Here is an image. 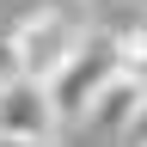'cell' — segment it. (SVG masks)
<instances>
[{
  "mask_svg": "<svg viewBox=\"0 0 147 147\" xmlns=\"http://www.w3.org/2000/svg\"><path fill=\"white\" fill-rule=\"evenodd\" d=\"M110 80H117V37H104V31H86V43L74 49V55H67V67L49 80L61 123H86L92 98H98Z\"/></svg>",
  "mask_w": 147,
  "mask_h": 147,
  "instance_id": "cell-1",
  "label": "cell"
},
{
  "mask_svg": "<svg viewBox=\"0 0 147 147\" xmlns=\"http://www.w3.org/2000/svg\"><path fill=\"white\" fill-rule=\"evenodd\" d=\"M117 74H129L135 86H147V25L117 31Z\"/></svg>",
  "mask_w": 147,
  "mask_h": 147,
  "instance_id": "cell-5",
  "label": "cell"
},
{
  "mask_svg": "<svg viewBox=\"0 0 147 147\" xmlns=\"http://www.w3.org/2000/svg\"><path fill=\"white\" fill-rule=\"evenodd\" d=\"M0 147H49L43 135H18V129H0Z\"/></svg>",
  "mask_w": 147,
  "mask_h": 147,
  "instance_id": "cell-6",
  "label": "cell"
},
{
  "mask_svg": "<svg viewBox=\"0 0 147 147\" xmlns=\"http://www.w3.org/2000/svg\"><path fill=\"white\" fill-rule=\"evenodd\" d=\"M0 129H18V135H43L49 141L55 129H61V110H55L49 80L12 67V80H0Z\"/></svg>",
  "mask_w": 147,
  "mask_h": 147,
  "instance_id": "cell-3",
  "label": "cell"
},
{
  "mask_svg": "<svg viewBox=\"0 0 147 147\" xmlns=\"http://www.w3.org/2000/svg\"><path fill=\"white\" fill-rule=\"evenodd\" d=\"M141 98H147V86H135L129 74H117V80L92 98L86 123H92V129H117V135H129V129H135V117H141Z\"/></svg>",
  "mask_w": 147,
  "mask_h": 147,
  "instance_id": "cell-4",
  "label": "cell"
},
{
  "mask_svg": "<svg viewBox=\"0 0 147 147\" xmlns=\"http://www.w3.org/2000/svg\"><path fill=\"white\" fill-rule=\"evenodd\" d=\"M86 43V31L74 25L67 12H31L25 25L12 31V67L18 74H37V80H55V74L67 67V55Z\"/></svg>",
  "mask_w": 147,
  "mask_h": 147,
  "instance_id": "cell-2",
  "label": "cell"
}]
</instances>
